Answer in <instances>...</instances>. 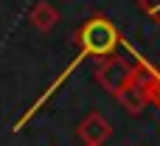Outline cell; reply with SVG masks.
I'll return each instance as SVG.
<instances>
[{
    "label": "cell",
    "instance_id": "6da1fadb",
    "mask_svg": "<svg viewBox=\"0 0 160 146\" xmlns=\"http://www.w3.org/2000/svg\"><path fill=\"white\" fill-rule=\"evenodd\" d=\"M73 42H76L79 53H76V56L62 68V73H59V76H56L45 90H42V96H39V98H37V101L22 113V118L14 124V132H20V129H22V127H25V124H28V121H31V118H34V115H37V113H39V110H42V107H45L56 93H59V87L73 76V70H79V65H82L84 59H96V65H98L101 59L118 53V48L124 45V34L118 31V25H115L107 14H93L87 23L79 25V31L73 34Z\"/></svg>",
    "mask_w": 160,
    "mask_h": 146
},
{
    "label": "cell",
    "instance_id": "7a4b0ae2",
    "mask_svg": "<svg viewBox=\"0 0 160 146\" xmlns=\"http://www.w3.org/2000/svg\"><path fill=\"white\" fill-rule=\"evenodd\" d=\"M96 82L110 93V96H115L118 98V93L129 84V79H132V62L127 59V56H121V53H112V56H107V59H101L98 65H96Z\"/></svg>",
    "mask_w": 160,
    "mask_h": 146
},
{
    "label": "cell",
    "instance_id": "3957f363",
    "mask_svg": "<svg viewBox=\"0 0 160 146\" xmlns=\"http://www.w3.org/2000/svg\"><path fill=\"white\" fill-rule=\"evenodd\" d=\"M76 135H79V141H82V143L104 146L110 138H112V124H110V118H107L104 113L93 110V113H87V115L79 121Z\"/></svg>",
    "mask_w": 160,
    "mask_h": 146
},
{
    "label": "cell",
    "instance_id": "277c9868",
    "mask_svg": "<svg viewBox=\"0 0 160 146\" xmlns=\"http://www.w3.org/2000/svg\"><path fill=\"white\" fill-rule=\"evenodd\" d=\"M59 20H62V11L53 3H48V0H37L28 8V25L34 31H39V34H48L51 28H56Z\"/></svg>",
    "mask_w": 160,
    "mask_h": 146
},
{
    "label": "cell",
    "instance_id": "5b68a950",
    "mask_svg": "<svg viewBox=\"0 0 160 146\" xmlns=\"http://www.w3.org/2000/svg\"><path fill=\"white\" fill-rule=\"evenodd\" d=\"M138 8L160 25V0H138Z\"/></svg>",
    "mask_w": 160,
    "mask_h": 146
},
{
    "label": "cell",
    "instance_id": "8992f818",
    "mask_svg": "<svg viewBox=\"0 0 160 146\" xmlns=\"http://www.w3.org/2000/svg\"><path fill=\"white\" fill-rule=\"evenodd\" d=\"M149 107H155L160 113V70H158V79L152 84V93H149Z\"/></svg>",
    "mask_w": 160,
    "mask_h": 146
},
{
    "label": "cell",
    "instance_id": "52a82bcc",
    "mask_svg": "<svg viewBox=\"0 0 160 146\" xmlns=\"http://www.w3.org/2000/svg\"><path fill=\"white\" fill-rule=\"evenodd\" d=\"M82 146H96V143H82Z\"/></svg>",
    "mask_w": 160,
    "mask_h": 146
}]
</instances>
